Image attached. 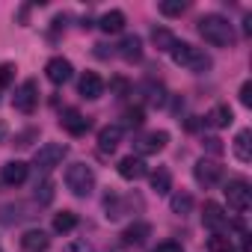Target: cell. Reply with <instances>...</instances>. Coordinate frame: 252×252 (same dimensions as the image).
I'll use <instances>...</instances> for the list:
<instances>
[{
  "label": "cell",
  "instance_id": "6da1fadb",
  "mask_svg": "<svg viewBox=\"0 0 252 252\" xmlns=\"http://www.w3.org/2000/svg\"><path fill=\"white\" fill-rule=\"evenodd\" d=\"M199 36L214 48H231L234 45V27L228 24V18L217 15V12L199 18Z\"/></svg>",
  "mask_w": 252,
  "mask_h": 252
},
{
  "label": "cell",
  "instance_id": "7a4b0ae2",
  "mask_svg": "<svg viewBox=\"0 0 252 252\" xmlns=\"http://www.w3.org/2000/svg\"><path fill=\"white\" fill-rule=\"evenodd\" d=\"M169 57H172V63L175 65H181L184 71H193V74H205V71H211V57L202 51V48H196V45H190V42H175V48L169 51Z\"/></svg>",
  "mask_w": 252,
  "mask_h": 252
},
{
  "label": "cell",
  "instance_id": "3957f363",
  "mask_svg": "<svg viewBox=\"0 0 252 252\" xmlns=\"http://www.w3.org/2000/svg\"><path fill=\"white\" fill-rule=\"evenodd\" d=\"M65 187H68L74 196L86 199V196L95 190V172H92V166H86V163H71V166L65 169Z\"/></svg>",
  "mask_w": 252,
  "mask_h": 252
},
{
  "label": "cell",
  "instance_id": "277c9868",
  "mask_svg": "<svg viewBox=\"0 0 252 252\" xmlns=\"http://www.w3.org/2000/svg\"><path fill=\"white\" fill-rule=\"evenodd\" d=\"M222 193H225L228 208H231L234 214H246V211H249V205H252V190H249V181H246V178H231Z\"/></svg>",
  "mask_w": 252,
  "mask_h": 252
},
{
  "label": "cell",
  "instance_id": "5b68a950",
  "mask_svg": "<svg viewBox=\"0 0 252 252\" xmlns=\"http://www.w3.org/2000/svg\"><path fill=\"white\" fill-rule=\"evenodd\" d=\"M65 155H68V146H65V143H45V146L36 152L33 166H36L39 172H51V169H57V166L63 163Z\"/></svg>",
  "mask_w": 252,
  "mask_h": 252
},
{
  "label": "cell",
  "instance_id": "8992f818",
  "mask_svg": "<svg viewBox=\"0 0 252 252\" xmlns=\"http://www.w3.org/2000/svg\"><path fill=\"white\" fill-rule=\"evenodd\" d=\"M12 104H15L18 113H27V116H30V113L39 107V83H36V80H24V83L15 89Z\"/></svg>",
  "mask_w": 252,
  "mask_h": 252
},
{
  "label": "cell",
  "instance_id": "52a82bcc",
  "mask_svg": "<svg viewBox=\"0 0 252 252\" xmlns=\"http://www.w3.org/2000/svg\"><path fill=\"white\" fill-rule=\"evenodd\" d=\"M193 178H196V184L199 187H214V184H220V178H222V166L217 163V160H208V158H202V160H196V166H193Z\"/></svg>",
  "mask_w": 252,
  "mask_h": 252
},
{
  "label": "cell",
  "instance_id": "ba28073f",
  "mask_svg": "<svg viewBox=\"0 0 252 252\" xmlns=\"http://www.w3.org/2000/svg\"><path fill=\"white\" fill-rule=\"evenodd\" d=\"M166 143H169V134H166V131H149V134H143L140 140H134V149H137V158H143V155H158V152H163Z\"/></svg>",
  "mask_w": 252,
  "mask_h": 252
},
{
  "label": "cell",
  "instance_id": "9c48e42d",
  "mask_svg": "<svg viewBox=\"0 0 252 252\" xmlns=\"http://www.w3.org/2000/svg\"><path fill=\"white\" fill-rule=\"evenodd\" d=\"M27 175H30V166L24 160H9L0 166V184L3 187H21L27 181Z\"/></svg>",
  "mask_w": 252,
  "mask_h": 252
},
{
  "label": "cell",
  "instance_id": "30bf717a",
  "mask_svg": "<svg viewBox=\"0 0 252 252\" xmlns=\"http://www.w3.org/2000/svg\"><path fill=\"white\" fill-rule=\"evenodd\" d=\"M202 222H205L214 234H225V231H228V214H225L222 205H217V202H205Z\"/></svg>",
  "mask_w": 252,
  "mask_h": 252
},
{
  "label": "cell",
  "instance_id": "8fae6325",
  "mask_svg": "<svg viewBox=\"0 0 252 252\" xmlns=\"http://www.w3.org/2000/svg\"><path fill=\"white\" fill-rule=\"evenodd\" d=\"M45 74H48V80H51L54 86H63V83L71 80L74 68H71V63H68L65 57H51L48 65H45Z\"/></svg>",
  "mask_w": 252,
  "mask_h": 252
},
{
  "label": "cell",
  "instance_id": "7c38bea8",
  "mask_svg": "<svg viewBox=\"0 0 252 252\" xmlns=\"http://www.w3.org/2000/svg\"><path fill=\"white\" fill-rule=\"evenodd\" d=\"M36 217V205H27V202H18V205H0V222L3 225H15V222H24Z\"/></svg>",
  "mask_w": 252,
  "mask_h": 252
},
{
  "label": "cell",
  "instance_id": "4fadbf2b",
  "mask_svg": "<svg viewBox=\"0 0 252 252\" xmlns=\"http://www.w3.org/2000/svg\"><path fill=\"white\" fill-rule=\"evenodd\" d=\"M60 125L71 134V137H83L86 131H89V119L80 113V110H74V107H68V110H63V116H60Z\"/></svg>",
  "mask_w": 252,
  "mask_h": 252
},
{
  "label": "cell",
  "instance_id": "5bb4252c",
  "mask_svg": "<svg viewBox=\"0 0 252 252\" xmlns=\"http://www.w3.org/2000/svg\"><path fill=\"white\" fill-rule=\"evenodd\" d=\"M116 169H119V175H122L125 181H140V178H146V175H149V169H146L143 158H134V155L122 158Z\"/></svg>",
  "mask_w": 252,
  "mask_h": 252
},
{
  "label": "cell",
  "instance_id": "9a60e30c",
  "mask_svg": "<svg viewBox=\"0 0 252 252\" xmlns=\"http://www.w3.org/2000/svg\"><path fill=\"white\" fill-rule=\"evenodd\" d=\"M77 92H80L83 98H89V101H98V98L104 95V80H101V74L83 71V74H80V83H77Z\"/></svg>",
  "mask_w": 252,
  "mask_h": 252
},
{
  "label": "cell",
  "instance_id": "2e32d148",
  "mask_svg": "<svg viewBox=\"0 0 252 252\" xmlns=\"http://www.w3.org/2000/svg\"><path fill=\"white\" fill-rule=\"evenodd\" d=\"M48 246H51V237L42 228H27L21 234V249L24 252H48Z\"/></svg>",
  "mask_w": 252,
  "mask_h": 252
},
{
  "label": "cell",
  "instance_id": "e0dca14e",
  "mask_svg": "<svg viewBox=\"0 0 252 252\" xmlns=\"http://www.w3.org/2000/svg\"><path fill=\"white\" fill-rule=\"evenodd\" d=\"M119 143H122V125H107V128L98 131V149H101V155L116 152Z\"/></svg>",
  "mask_w": 252,
  "mask_h": 252
},
{
  "label": "cell",
  "instance_id": "ac0fdd59",
  "mask_svg": "<svg viewBox=\"0 0 252 252\" xmlns=\"http://www.w3.org/2000/svg\"><path fill=\"white\" fill-rule=\"evenodd\" d=\"M131 196L128 199H122V196H116V193H107L104 196V211H107V220H122L125 214L131 211Z\"/></svg>",
  "mask_w": 252,
  "mask_h": 252
},
{
  "label": "cell",
  "instance_id": "d6986e66",
  "mask_svg": "<svg viewBox=\"0 0 252 252\" xmlns=\"http://www.w3.org/2000/svg\"><path fill=\"white\" fill-rule=\"evenodd\" d=\"M119 57H122L125 63L143 60V39H140V36H125V39L119 42Z\"/></svg>",
  "mask_w": 252,
  "mask_h": 252
},
{
  "label": "cell",
  "instance_id": "ffe728a7",
  "mask_svg": "<svg viewBox=\"0 0 252 252\" xmlns=\"http://www.w3.org/2000/svg\"><path fill=\"white\" fill-rule=\"evenodd\" d=\"M234 158H237L240 163H249V160H252V131H249V128H243V131L234 137Z\"/></svg>",
  "mask_w": 252,
  "mask_h": 252
},
{
  "label": "cell",
  "instance_id": "44dd1931",
  "mask_svg": "<svg viewBox=\"0 0 252 252\" xmlns=\"http://www.w3.org/2000/svg\"><path fill=\"white\" fill-rule=\"evenodd\" d=\"M98 27H101L107 36H113V33H122V30H125V12H119V9H110V12H104V15H101V21H98Z\"/></svg>",
  "mask_w": 252,
  "mask_h": 252
},
{
  "label": "cell",
  "instance_id": "7402d4cb",
  "mask_svg": "<svg viewBox=\"0 0 252 252\" xmlns=\"http://www.w3.org/2000/svg\"><path fill=\"white\" fill-rule=\"evenodd\" d=\"M149 181H152V190H155L158 196H166V193L172 190V172H169L166 166H158V169L149 175Z\"/></svg>",
  "mask_w": 252,
  "mask_h": 252
},
{
  "label": "cell",
  "instance_id": "603a6c76",
  "mask_svg": "<svg viewBox=\"0 0 252 252\" xmlns=\"http://www.w3.org/2000/svg\"><path fill=\"white\" fill-rule=\"evenodd\" d=\"M149 234H152V225H149V222H131L128 228L122 231V237H125L122 243H131V246H140V243H143V240H146Z\"/></svg>",
  "mask_w": 252,
  "mask_h": 252
},
{
  "label": "cell",
  "instance_id": "cb8c5ba5",
  "mask_svg": "<svg viewBox=\"0 0 252 252\" xmlns=\"http://www.w3.org/2000/svg\"><path fill=\"white\" fill-rule=\"evenodd\" d=\"M231 119H234V116H231V107H228V104H217V107L205 116V122L214 125V128H228Z\"/></svg>",
  "mask_w": 252,
  "mask_h": 252
},
{
  "label": "cell",
  "instance_id": "d4e9b609",
  "mask_svg": "<svg viewBox=\"0 0 252 252\" xmlns=\"http://www.w3.org/2000/svg\"><path fill=\"white\" fill-rule=\"evenodd\" d=\"M77 228V214L74 211H60V214H54V231L57 234H68V231H74Z\"/></svg>",
  "mask_w": 252,
  "mask_h": 252
},
{
  "label": "cell",
  "instance_id": "484cf974",
  "mask_svg": "<svg viewBox=\"0 0 252 252\" xmlns=\"http://www.w3.org/2000/svg\"><path fill=\"white\" fill-rule=\"evenodd\" d=\"M169 208H172V214L184 217V214H190V211H193V196H190L187 190H178V193H172Z\"/></svg>",
  "mask_w": 252,
  "mask_h": 252
},
{
  "label": "cell",
  "instance_id": "4316f807",
  "mask_svg": "<svg viewBox=\"0 0 252 252\" xmlns=\"http://www.w3.org/2000/svg\"><path fill=\"white\" fill-rule=\"evenodd\" d=\"M152 42H155L158 51H172V48H175V36H172L166 27H155V30H152Z\"/></svg>",
  "mask_w": 252,
  "mask_h": 252
},
{
  "label": "cell",
  "instance_id": "83f0119b",
  "mask_svg": "<svg viewBox=\"0 0 252 252\" xmlns=\"http://www.w3.org/2000/svg\"><path fill=\"white\" fill-rule=\"evenodd\" d=\"M143 92H146V101H149L152 107H163V104H166V89H163L160 83H158V86H155V83H146Z\"/></svg>",
  "mask_w": 252,
  "mask_h": 252
},
{
  "label": "cell",
  "instance_id": "f1b7e54d",
  "mask_svg": "<svg viewBox=\"0 0 252 252\" xmlns=\"http://www.w3.org/2000/svg\"><path fill=\"white\" fill-rule=\"evenodd\" d=\"M51 202H54V181L51 178H42L36 184V205L42 208V205H51Z\"/></svg>",
  "mask_w": 252,
  "mask_h": 252
},
{
  "label": "cell",
  "instance_id": "f546056e",
  "mask_svg": "<svg viewBox=\"0 0 252 252\" xmlns=\"http://www.w3.org/2000/svg\"><path fill=\"white\" fill-rule=\"evenodd\" d=\"M208 252H234L231 237H228V234H214V237H208Z\"/></svg>",
  "mask_w": 252,
  "mask_h": 252
},
{
  "label": "cell",
  "instance_id": "4dcf8cb0",
  "mask_svg": "<svg viewBox=\"0 0 252 252\" xmlns=\"http://www.w3.org/2000/svg\"><path fill=\"white\" fill-rule=\"evenodd\" d=\"M158 9H160V15H166V18H178V15H184L187 3H181V0H163Z\"/></svg>",
  "mask_w": 252,
  "mask_h": 252
},
{
  "label": "cell",
  "instance_id": "1f68e13d",
  "mask_svg": "<svg viewBox=\"0 0 252 252\" xmlns=\"http://www.w3.org/2000/svg\"><path fill=\"white\" fill-rule=\"evenodd\" d=\"M110 89L116 92V98H128V95L134 92L131 80H125V77H113V80H110Z\"/></svg>",
  "mask_w": 252,
  "mask_h": 252
},
{
  "label": "cell",
  "instance_id": "d6a6232c",
  "mask_svg": "<svg viewBox=\"0 0 252 252\" xmlns=\"http://www.w3.org/2000/svg\"><path fill=\"white\" fill-rule=\"evenodd\" d=\"M143 122H146L143 107H131V110H125V125H128V128H140Z\"/></svg>",
  "mask_w": 252,
  "mask_h": 252
},
{
  "label": "cell",
  "instance_id": "836d02e7",
  "mask_svg": "<svg viewBox=\"0 0 252 252\" xmlns=\"http://www.w3.org/2000/svg\"><path fill=\"white\" fill-rule=\"evenodd\" d=\"M63 252H95V246H92L89 240H80V237H77V240L65 243V246H63Z\"/></svg>",
  "mask_w": 252,
  "mask_h": 252
},
{
  "label": "cell",
  "instance_id": "e575fe53",
  "mask_svg": "<svg viewBox=\"0 0 252 252\" xmlns=\"http://www.w3.org/2000/svg\"><path fill=\"white\" fill-rule=\"evenodd\" d=\"M155 252H184V246L178 240H163V243L155 246Z\"/></svg>",
  "mask_w": 252,
  "mask_h": 252
},
{
  "label": "cell",
  "instance_id": "d590c367",
  "mask_svg": "<svg viewBox=\"0 0 252 252\" xmlns=\"http://www.w3.org/2000/svg\"><path fill=\"white\" fill-rule=\"evenodd\" d=\"M12 71H15V68H12L9 63H6V65H0V92H3V89L9 86V80H12Z\"/></svg>",
  "mask_w": 252,
  "mask_h": 252
},
{
  "label": "cell",
  "instance_id": "8d00e7d4",
  "mask_svg": "<svg viewBox=\"0 0 252 252\" xmlns=\"http://www.w3.org/2000/svg\"><path fill=\"white\" fill-rule=\"evenodd\" d=\"M240 104H243V107H252V83H249V80L240 86Z\"/></svg>",
  "mask_w": 252,
  "mask_h": 252
},
{
  "label": "cell",
  "instance_id": "74e56055",
  "mask_svg": "<svg viewBox=\"0 0 252 252\" xmlns=\"http://www.w3.org/2000/svg\"><path fill=\"white\" fill-rule=\"evenodd\" d=\"M33 137H39V131H27V134H21V137L15 140V146H21V149H24V146H30V140H33Z\"/></svg>",
  "mask_w": 252,
  "mask_h": 252
},
{
  "label": "cell",
  "instance_id": "f35d334b",
  "mask_svg": "<svg viewBox=\"0 0 252 252\" xmlns=\"http://www.w3.org/2000/svg\"><path fill=\"white\" fill-rule=\"evenodd\" d=\"M110 252H140V249H137V246H131V243H116Z\"/></svg>",
  "mask_w": 252,
  "mask_h": 252
},
{
  "label": "cell",
  "instance_id": "ab89813d",
  "mask_svg": "<svg viewBox=\"0 0 252 252\" xmlns=\"http://www.w3.org/2000/svg\"><path fill=\"white\" fill-rule=\"evenodd\" d=\"M205 143H208V149H211L214 155H220V152H222V146H220V140H217V137H211V140H205Z\"/></svg>",
  "mask_w": 252,
  "mask_h": 252
},
{
  "label": "cell",
  "instance_id": "60d3db41",
  "mask_svg": "<svg viewBox=\"0 0 252 252\" xmlns=\"http://www.w3.org/2000/svg\"><path fill=\"white\" fill-rule=\"evenodd\" d=\"M9 134V128H6V122H0V143H3V137Z\"/></svg>",
  "mask_w": 252,
  "mask_h": 252
},
{
  "label": "cell",
  "instance_id": "b9f144b4",
  "mask_svg": "<svg viewBox=\"0 0 252 252\" xmlns=\"http://www.w3.org/2000/svg\"><path fill=\"white\" fill-rule=\"evenodd\" d=\"M0 252H3V249H0Z\"/></svg>",
  "mask_w": 252,
  "mask_h": 252
}]
</instances>
